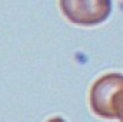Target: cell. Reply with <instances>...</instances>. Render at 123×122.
I'll return each mask as SVG.
<instances>
[{"label": "cell", "instance_id": "cell-3", "mask_svg": "<svg viewBox=\"0 0 123 122\" xmlns=\"http://www.w3.org/2000/svg\"><path fill=\"white\" fill-rule=\"evenodd\" d=\"M46 122H66L63 118H60V116H53V118H50L49 121H46Z\"/></svg>", "mask_w": 123, "mask_h": 122}, {"label": "cell", "instance_id": "cell-2", "mask_svg": "<svg viewBox=\"0 0 123 122\" xmlns=\"http://www.w3.org/2000/svg\"><path fill=\"white\" fill-rule=\"evenodd\" d=\"M59 6L63 14L77 26L100 25L112 12V3L103 0H63Z\"/></svg>", "mask_w": 123, "mask_h": 122}, {"label": "cell", "instance_id": "cell-1", "mask_svg": "<svg viewBox=\"0 0 123 122\" xmlns=\"http://www.w3.org/2000/svg\"><path fill=\"white\" fill-rule=\"evenodd\" d=\"M90 108L100 118L123 122V75H103L93 83Z\"/></svg>", "mask_w": 123, "mask_h": 122}]
</instances>
